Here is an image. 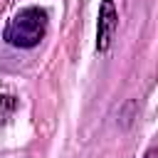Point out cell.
I'll return each mask as SVG.
<instances>
[{"instance_id": "6da1fadb", "label": "cell", "mask_w": 158, "mask_h": 158, "mask_svg": "<svg viewBox=\"0 0 158 158\" xmlns=\"http://www.w3.org/2000/svg\"><path fill=\"white\" fill-rule=\"evenodd\" d=\"M47 12L42 7H22L12 15V20L5 27V40L15 47H37L47 35Z\"/></svg>"}, {"instance_id": "7a4b0ae2", "label": "cell", "mask_w": 158, "mask_h": 158, "mask_svg": "<svg viewBox=\"0 0 158 158\" xmlns=\"http://www.w3.org/2000/svg\"><path fill=\"white\" fill-rule=\"evenodd\" d=\"M118 30V10L114 0H104L99 7V20H96V52H106L116 37Z\"/></svg>"}, {"instance_id": "3957f363", "label": "cell", "mask_w": 158, "mask_h": 158, "mask_svg": "<svg viewBox=\"0 0 158 158\" xmlns=\"http://www.w3.org/2000/svg\"><path fill=\"white\" fill-rule=\"evenodd\" d=\"M143 158H156V148H151V151H148V153H146Z\"/></svg>"}]
</instances>
